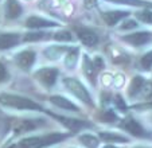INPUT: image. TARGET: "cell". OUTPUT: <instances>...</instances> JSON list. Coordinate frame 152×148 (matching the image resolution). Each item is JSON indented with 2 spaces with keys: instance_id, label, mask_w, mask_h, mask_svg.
<instances>
[{
  "instance_id": "1",
  "label": "cell",
  "mask_w": 152,
  "mask_h": 148,
  "mask_svg": "<svg viewBox=\"0 0 152 148\" xmlns=\"http://www.w3.org/2000/svg\"><path fill=\"white\" fill-rule=\"evenodd\" d=\"M0 104L15 109H34V111H40L42 109L39 104H37L35 101L30 100L27 97L8 93L0 94Z\"/></svg>"
},
{
  "instance_id": "2",
  "label": "cell",
  "mask_w": 152,
  "mask_h": 148,
  "mask_svg": "<svg viewBox=\"0 0 152 148\" xmlns=\"http://www.w3.org/2000/svg\"><path fill=\"white\" fill-rule=\"evenodd\" d=\"M63 85L66 86V89L73 94V96L80 98L82 103L88 104V105H93V100H92L90 93L78 80H75V78H73V77H67L63 80Z\"/></svg>"
},
{
  "instance_id": "3",
  "label": "cell",
  "mask_w": 152,
  "mask_h": 148,
  "mask_svg": "<svg viewBox=\"0 0 152 148\" xmlns=\"http://www.w3.org/2000/svg\"><path fill=\"white\" fill-rule=\"evenodd\" d=\"M58 73H59V71L54 67H43V69H39V70L35 73V78H37L42 85L50 88V86H53L55 84V81H57Z\"/></svg>"
},
{
  "instance_id": "4",
  "label": "cell",
  "mask_w": 152,
  "mask_h": 148,
  "mask_svg": "<svg viewBox=\"0 0 152 148\" xmlns=\"http://www.w3.org/2000/svg\"><path fill=\"white\" fill-rule=\"evenodd\" d=\"M74 30L77 32L78 38H80V40L83 45L92 47V46H96L98 43V37L90 29H86V27H74Z\"/></svg>"
},
{
  "instance_id": "5",
  "label": "cell",
  "mask_w": 152,
  "mask_h": 148,
  "mask_svg": "<svg viewBox=\"0 0 152 148\" xmlns=\"http://www.w3.org/2000/svg\"><path fill=\"white\" fill-rule=\"evenodd\" d=\"M126 43H131L132 46H143L145 43H148L152 39V34L148 31H140V32H133V34L125 35L123 38Z\"/></svg>"
},
{
  "instance_id": "6",
  "label": "cell",
  "mask_w": 152,
  "mask_h": 148,
  "mask_svg": "<svg viewBox=\"0 0 152 148\" xmlns=\"http://www.w3.org/2000/svg\"><path fill=\"white\" fill-rule=\"evenodd\" d=\"M50 116H53L54 119L59 120L65 127H67L69 129L72 131H75V129H81V128H85V127H89L90 124H88L86 121H82V120H77V119H70V117H65V116H59V114H55V113H51L49 112Z\"/></svg>"
},
{
  "instance_id": "7",
  "label": "cell",
  "mask_w": 152,
  "mask_h": 148,
  "mask_svg": "<svg viewBox=\"0 0 152 148\" xmlns=\"http://www.w3.org/2000/svg\"><path fill=\"white\" fill-rule=\"evenodd\" d=\"M42 147H46V140H45V136L27 137V139L20 140L19 143L11 145L10 148H42Z\"/></svg>"
},
{
  "instance_id": "8",
  "label": "cell",
  "mask_w": 152,
  "mask_h": 148,
  "mask_svg": "<svg viewBox=\"0 0 152 148\" xmlns=\"http://www.w3.org/2000/svg\"><path fill=\"white\" fill-rule=\"evenodd\" d=\"M35 53L31 51V50H24V51L19 53V54L16 55V58H15V61H16L18 66H19L20 69H24V70H28L30 67H31L32 65H34L35 62Z\"/></svg>"
},
{
  "instance_id": "9",
  "label": "cell",
  "mask_w": 152,
  "mask_h": 148,
  "mask_svg": "<svg viewBox=\"0 0 152 148\" xmlns=\"http://www.w3.org/2000/svg\"><path fill=\"white\" fill-rule=\"evenodd\" d=\"M121 127H123L124 129H126V131L129 132V133H132L133 136H137V137H143L145 136V129L143 128V127L139 124L136 120L133 119H126L123 121V124H121Z\"/></svg>"
},
{
  "instance_id": "10",
  "label": "cell",
  "mask_w": 152,
  "mask_h": 148,
  "mask_svg": "<svg viewBox=\"0 0 152 148\" xmlns=\"http://www.w3.org/2000/svg\"><path fill=\"white\" fill-rule=\"evenodd\" d=\"M128 15H129V12H126V11H106V12H102L101 16H102L104 22H105L108 26L112 27V26H115V24H117L121 19L126 18Z\"/></svg>"
},
{
  "instance_id": "11",
  "label": "cell",
  "mask_w": 152,
  "mask_h": 148,
  "mask_svg": "<svg viewBox=\"0 0 152 148\" xmlns=\"http://www.w3.org/2000/svg\"><path fill=\"white\" fill-rule=\"evenodd\" d=\"M26 26L28 29H45V27H54L57 26V23L53 20L45 19V18H39V16H30L26 20Z\"/></svg>"
},
{
  "instance_id": "12",
  "label": "cell",
  "mask_w": 152,
  "mask_h": 148,
  "mask_svg": "<svg viewBox=\"0 0 152 148\" xmlns=\"http://www.w3.org/2000/svg\"><path fill=\"white\" fill-rule=\"evenodd\" d=\"M19 43V35L15 32H4L0 34V50H7Z\"/></svg>"
},
{
  "instance_id": "13",
  "label": "cell",
  "mask_w": 152,
  "mask_h": 148,
  "mask_svg": "<svg viewBox=\"0 0 152 148\" xmlns=\"http://www.w3.org/2000/svg\"><path fill=\"white\" fill-rule=\"evenodd\" d=\"M22 14V6L18 0H7L6 3V16L8 19H16Z\"/></svg>"
},
{
  "instance_id": "14",
  "label": "cell",
  "mask_w": 152,
  "mask_h": 148,
  "mask_svg": "<svg viewBox=\"0 0 152 148\" xmlns=\"http://www.w3.org/2000/svg\"><path fill=\"white\" fill-rule=\"evenodd\" d=\"M50 101H51L54 105L59 106V108H62V109H66V111H73V112L80 111V108H78L77 105H74L73 103H70L69 100H66V98L62 96H51L50 97Z\"/></svg>"
},
{
  "instance_id": "15",
  "label": "cell",
  "mask_w": 152,
  "mask_h": 148,
  "mask_svg": "<svg viewBox=\"0 0 152 148\" xmlns=\"http://www.w3.org/2000/svg\"><path fill=\"white\" fill-rule=\"evenodd\" d=\"M82 67H83V73H85V75L90 80V82L92 84H96L94 78H96V69L94 66H93V61L89 58V55H83L82 58Z\"/></svg>"
},
{
  "instance_id": "16",
  "label": "cell",
  "mask_w": 152,
  "mask_h": 148,
  "mask_svg": "<svg viewBox=\"0 0 152 148\" xmlns=\"http://www.w3.org/2000/svg\"><path fill=\"white\" fill-rule=\"evenodd\" d=\"M144 84H145V81H144L143 77H140V75H136V77H133V80L131 81V85H129L128 94L131 97H135L136 94H139L141 92Z\"/></svg>"
},
{
  "instance_id": "17",
  "label": "cell",
  "mask_w": 152,
  "mask_h": 148,
  "mask_svg": "<svg viewBox=\"0 0 152 148\" xmlns=\"http://www.w3.org/2000/svg\"><path fill=\"white\" fill-rule=\"evenodd\" d=\"M113 4H123V6H133V7H152V3L144 0H105Z\"/></svg>"
},
{
  "instance_id": "18",
  "label": "cell",
  "mask_w": 152,
  "mask_h": 148,
  "mask_svg": "<svg viewBox=\"0 0 152 148\" xmlns=\"http://www.w3.org/2000/svg\"><path fill=\"white\" fill-rule=\"evenodd\" d=\"M70 47H59V46H51V47L46 48L45 50V55H46L49 59L54 61V59H58L61 57V54L65 51H67Z\"/></svg>"
},
{
  "instance_id": "19",
  "label": "cell",
  "mask_w": 152,
  "mask_h": 148,
  "mask_svg": "<svg viewBox=\"0 0 152 148\" xmlns=\"http://www.w3.org/2000/svg\"><path fill=\"white\" fill-rule=\"evenodd\" d=\"M43 121L42 120H26L20 124L19 127L16 128V132H26V131H31V129H35L38 128L39 125H42Z\"/></svg>"
},
{
  "instance_id": "20",
  "label": "cell",
  "mask_w": 152,
  "mask_h": 148,
  "mask_svg": "<svg viewBox=\"0 0 152 148\" xmlns=\"http://www.w3.org/2000/svg\"><path fill=\"white\" fill-rule=\"evenodd\" d=\"M77 57H78V48L77 47H70L66 51V57H65V63L69 69H73L77 63Z\"/></svg>"
},
{
  "instance_id": "21",
  "label": "cell",
  "mask_w": 152,
  "mask_h": 148,
  "mask_svg": "<svg viewBox=\"0 0 152 148\" xmlns=\"http://www.w3.org/2000/svg\"><path fill=\"white\" fill-rule=\"evenodd\" d=\"M80 141L82 143L85 147L88 148H97L98 147V140L96 136L90 133H85V135H81L80 136Z\"/></svg>"
},
{
  "instance_id": "22",
  "label": "cell",
  "mask_w": 152,
  "mask_h": 148,
  "mask_svg": "<svg viewBox=\"0 0 152 148\" xmlns=\"http://www.w3.org/2000/svg\"><path fill=\"white\" fill-rule=\"evenodd\" d=\"M100 137L104 140L109 143H116V141H123V143H126V137L121 136V135H117V133H113V132H101L100 133Z\"/></svg>"
},
{
  "instance_id": "23",
  "label": "cell",
  "mask_w": 152,
  "mask_h": 148,
  "mask_svg": "<svg viewBox=\"0 0 152 148\" xmlns=\"http://www.w3.org/2000/svg\"><path fill=\"white\" fill-rule=\"evenodd\" d=\"M97 117L102 122H115L116 120H117V116H116V113L113 111H110V109H108V111H102L101 113H98Z\"/></svg>"
},
{
  "instance_id": "24",
  "label": "cell",
  "mask_w": 152,
  "mask_h": 148,
  "mask_svg": "<svg viewBox=\"0 0 152 148\" xmlns=\"http://www.w3.org/2000/svg\"><path fill=\"white\" fill-rule=\"evenodd\" d=\"M43 38H46L45 32H27L23 39L24 42H37V40H40Z\"/></svg>"
},
{
  "instance_id": "25",
  "label": "cell",
  "mask_w": 152,
  "mask_h": 148,
  "mask_svg": "<svg viewBox=\"0 0 152 148\" xmlns=\"http://www.w3.org/2000/svg\"><path fill=\"white\" fill-rule=\"evenodd\" d=\"M140 65L144 70H149L152 67V51H148L147 54H144L140 59Z\"/></svg>"
},
{
  "instance_id": "26",
  "label": "cell",
  "mask_w": 152,
  "mask_h": 148,
  "mask_svg": "<svg viewBox=\"0 0 152 148\" xmlns=\"http://www.w3.org/2000/svg\"><path fill=\"white\" fill-rule=\"evenodd\" d=\"M136 18L144 23H152V11H149V10L139 11L136 12Z\"/></svg>"
},
{
  "instance_id": "27",
  "label": "cell",
  "mask_w": 152,
  "mask_h": 148,
  "mask_svg": "<svg viewBox=\"0 0 152 148\" xmlns=\"http://www.w3.org/2000/svg\"><path fill=\"white\" fill-rule=\"evenodd\" d=\"M54 39L59 40V42H70L73 39V37L69 31H59L54 34Z\"/></svg>"
},
{
  "instance_id": "28",
  "label": "cell",
  "mask_w": 152,
  "mask_h": 148,
  "mask_svg": "<svg viewBox=\"0 0 152 148\" xmlns=\"http://www.w3.org/2000/svg\"><path fill=\"white\" fill-rule=\"evenodd\" d=\"M137 27V23L135 20H125V22L121 24V30H132Z\"/></svg>"
},
{
  "instance_id": "29",
  "label": "cell",
  "mask_w": 152,
  "mask_h": 148,
  "mask_svg": "<svg viewBox=\"0 0 152 148\" xmlns=\"http://www.w3.org/2000/svg\"><path fill=\"white\" fill-rule=\"evenodd\" d=\"M8 78V71H7V67L4 66V63L0 62V82H4Z\"/></svg>"
},
{
  "instance_id": "30",
  "label": "cell",
  "mask_w": 152,
  "mask_h": 148,
  "mask_svg": "<svg viewBox=\"0 0 152 148\" xmlns=\"http://www.w3.org/2000/svg\"><path fill=\"white\" fill-rule=\"evenodd\" d=\"M116 105H117V108H120L121 111H125L126 109V106H125V103H124V100H123V97L121 96H116Z\"/></svg>"
},
{
  "instance_id": "31",
  "label": "cell",
  "mask_w": 152,
  "mask_h": 148,
  "mask_svg": "<svg viewBox=\"0 0 152 148\" xmlns=\"http://www.w3.org/2000/svg\"><path fill=\"white\" fill-rule=\"evenodd\" d=\"M93 66H94L96 70H101V69L104 67V61H102V58H100V57L96 58V59L93 61Z\"/></svg>"
},
{
  "instance_id": "32",
  "label": "cell",
  "mask_w": 152,
  "mask_h": 148,
  "mask_svg": "<svg viewBox=\"0 0 152 148\" xmlns=\"http://www.w3.org/2000/svg\"><path fill=\"white\" fill-rule=\"evenodd\" d=\"M98 0H85V6L88 7V8H93V7L97 4Z\"/></svg>"
},
{
  "instance_id": "33",
  "label": "cell",
  "mask_w": 152,
  "mask_h": 148,
  "mask_svg": "<svg viewBox=\"0 0 152 148\" xmlns=\"http://www.w3.org/2000/svg\"><path fill=\"white\" fill-rule=\"evenodd\" d=\"M104 148H117V147H113V145H105Z\"/></svg>"
},
{
  "instance_id": "34",
  "label": "cell",
  "mask_w": 152,
  "mask_h": 148,
  "mask_svg": "<svg viewBox=\"0 0 152 148\" xmlns=\"http://www.w3.org/2000/svg\"><path fill=\"white\" fill-rule=\"evenodd\" d=\"M135 148H145V147H135Z\"/></svg>"
}]
</instances>
